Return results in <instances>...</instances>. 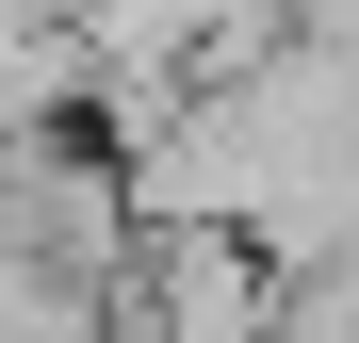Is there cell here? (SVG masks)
I'll return each instance as SVG.
<instances>
[{
	"mask_svg": "<svg viewBox=\"0 0 359 343\" xmlns=\"http://www.w3.org/2000/svg\"><path fill=\"white\" fill-rule=\"evenodd\" d=\"M294 33H327V49H359V0H294Z\"/></svg>",
	"mask_w": 359,
	"mask_h": 343,
	"instance_id": "1",
	"label": "cell"
}]
</instances>
